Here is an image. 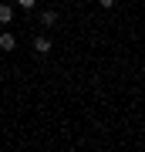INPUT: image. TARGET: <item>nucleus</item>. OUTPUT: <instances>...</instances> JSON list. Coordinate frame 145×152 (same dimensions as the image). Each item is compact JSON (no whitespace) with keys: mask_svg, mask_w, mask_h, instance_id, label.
<instances>
[{"mask_svg":"<svg viewBox=\"0 0 145 152\" xmlns=\"http://www.w3.org/2000/svg\"><path fill=\"white\" fill-rule=\"evenodd\" d=\"M37 20L44 24V27H54L61 17H58V10H54V7H47V10H41V17H37Z\"/></svg>","mask_w":145,"mask_h":152,"instance_id":"1","label":"nucleus"},{"mask_svg":"<svg viewBox=\"0 0 145 152\" xmlns=\"http://www.w3.org/2000/svg\"><path fill=\"white\" fill-rule=\"evenodd\" d=\"M51 48H54L51 37H44V34H41V37H34V51H37V54H47Z\"/></svg>","mask_w":145,"mask_h":152,"instance_id":"2","label":"nucleus"},{"mask_svg":"<svg viewBox=\"0 0 145 152\" xmlns=\"http://www.w3.org/2000/svg\"><path fill=\"white\" fill-rule=\"evenodd\" d=\"M10 20H14V7L10 4H0V27H7Z\"/></svg>","mask_w":145,"mask_h":152,"instance_id":"3","label":"nucleus"},{"mask_svg":"<svg viewBox=\"0 0 145 152\" xmlns=\"http://www.w3.org/2000/svg\"><path fill=\"white\" fill-rule=\"evenodd\" d=\"M0 48H10V51H14V48H17V41H14V34H10V37H0Z\"/></svg>","mask_w":145,"mask_h":152,"instance_id":"4","label":"nucleus"},{"mask_svg":"<svg viewBox=\"0 0 145 152\" xmlns=\"http://www.w3.org/2000/svg\"><path fill=\"white\" fill-rule=\"evenodd\" d=\"M17 7H24V10H34V7H37V0H17Z\"/></svg>","mask_w":145,"mask_h":152,"instance_id":"5","label":"nucleus"},{"mask_svg":"<svg viewBox=\"0 0 145 152\" xmlns=\"http://www.w3.org/2000/svg\"><path fill=\"white\" fill-rule=\"evenodd\" d=\"M98 4H101V7H115L118 0H98Z\"/></svg>","mask_w":145,"mask_h":152,"instance_id":"6","label":"nucleus"},{"mask_svg":"<svg viewBox=\"0 0 145 152\" xmlns=\"http://www.w3.org/2000/svg\"><path fill=\"white\" fill-rule=\"evenodd\" d=\"M47 4H54V0H47Z\"/></svg>","mask_w":145,"mask_h":152,"instance_id":"7","label":"nucleus"}]
</instances>
